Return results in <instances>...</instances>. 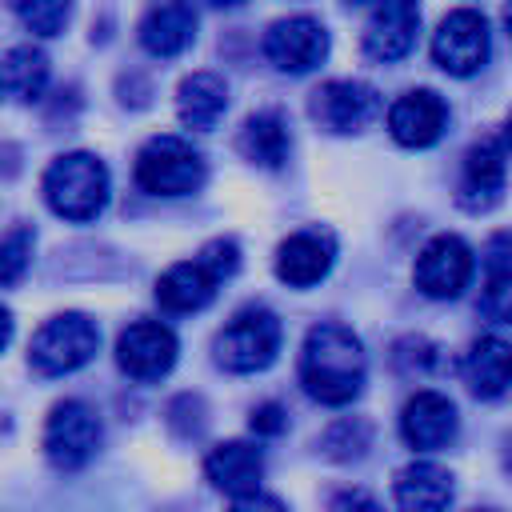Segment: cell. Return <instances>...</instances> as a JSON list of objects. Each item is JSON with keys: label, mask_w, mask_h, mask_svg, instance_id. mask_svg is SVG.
I'll return each instance as SVG.
<instances>
[{"label": "cell", "mask_w": 512, "mask_h": 512, "mask_svg": "<svg viewBox=\"0 0 512 512\" xmlns=\"http://www.w3.org/2000/svg\"><path fill=\"white\" fill-rule=\"evenodd\" d=\"M368 376V360H364V344L352 328L324 320L304 336L300 348V384L312 400L320 404H352L364 388Z\"/></svg>", "instance_id": "obj_1"}, {"label": "cell", "mask_w": 512, "mask_h": 512, "mask_svg": "<svg viewBox=\"0 0 512 512\" xmlns=\"http://www.w3.org/2000/svg\"><path fill=\"white\" fill-rule=\"evenodd\" d=\"M204 152L184 136H152L136 156V184L152 196H188L204 184Z\"/></svg>", "instance_id": "obj_3"}, {"label": "cell", "mask_w": 512, "mask_h": 512, "mask_svg": "<svg viewBox=\"0 0 512 512\" xmlns=\"http://www.w3.org/2000/svg\"><path fill=\"white\" fill-rule=\"evenodd\" d=\"M44 200L64 220H96L108 204V168L92 152H64L44 172Z\"/></svg>", "instance_id": "obj_2"}, {"label": "cell", "mask_w": 512, "mask_h": 512, "mask_svg": "<svg viewBox=\"0 0 512 512\" xmlns=\"http://www.w3.org/2000/svg\"><path fill=\"white\" fill-rule=\"evenodd\" d=\"M504 464H508V472H512V440H508V452H504Z\"/></svg>", "instance_id": "obj_35"}, {"label": "cell", "mask_w": 512, "mask_h": 512, "mask_svg": "<svg viewBox=\"0 0 512 512\" xmlns=\"http://www.w3.org/2000/svg\"><path fill=\"white\" fill-rule=\"evenodd\" d=\"M0 84L20 100H36L44 92V84H48V56L40 48H32V44L12 48L0 60Z\"/></svg>", "instance_id": "obj_24"}, {"label": "cell", "mask_w": 512, "mask_h": 512, "mask_svg": "<svg viewBox=\"0 0 512 512\" xmlns=\"http://www.w3.org/2000/svg\"><path fill=\"white\" fill-rule=\"evenodd\" d=\"M472 272H476V256H472V248H468L460 236H452V232L432 236V240L420 248L416 268H412L416 288H420L424 296H432V300H456V296L472 284Z\"/></svg>", "instance_id": "obj_8"}, {"label": "cell", "mask_w": 512, "mask_h": 512, "mask_svg": "<svg viewBox=\"0 0 512 512\" xmlns=\"http://www.w3.org/2000/svg\"><path fill=\"white\" fill-rule=\"evenodd\" d=\"M196 260H200L216 280H228V276L240 268V248H236V240H212V244L200 248Z\"/></svg>", "instance_id": "obj_28"}, {"label": "cell", "mask_w": 512, "mask_h": 512, "mask_svg": "<svg viewBox=\"0 0 512 512\" xmlns=\"http://www.w3.org/2000/svg\"><path fill=\"white\" fill-rule=\"evenodd\" d=\"M332 236H320V232H296L288 236L280 248H276V276L292 288H312L328 276L332 268Z\"/></svg>", "instance_id": "obj_18"}, {"label": "cell", "mask_w": 512, "mask_h": 512, "mask_svg": "<svg viewBox=\"0 0 512 512\" xmlns=\"http://www.w3.org/2000/svg\"><path fill=\"white\" fill-rule=\"evenodd\" d=\"M248 428L256 432V436H280L284 428H288V416H284V408L280 404H256L252 408V420H248Z\"/></svg>", "instance_id": "obj_29"}, {"label": "cell", "mask_w": 512, "mask_h": 512, "mask_svg": "<svg viewBox=\"0 0 512 512\" xmlns=\"http://www.w3.org/2000/svg\"><path fill=\"white\" fill-rule=\"evenodd\" d=\"M508 176V156L500 140H476L464 152V172H460V204L468 212H484L500 200Z\"/></svg>", "instance_id": "obj_15"}, {"label": "cell", "mask_w": 512, "mask_h": 512, "mask_svg": "<svg viewBox=\"0 0 512 512\" xmlns=\"http://www.w3.org/2000/svg\"><path fill=\"white\" fill-rule=\"evenodd\" d=\"M348 4H364V0H348Z\"/></svg>", "instance_id": "obj_37"}, {"label": "cell", "mask_w": 512, "mask_h": 512, "mask_svg": "<svg viewBox=\"0 0 512 512\" xmlns=\"http://www.w3.org/2000/svg\"><path fill=\"white\" fill-rule=\"evenodd\" d=\"M504 140L512 144V116H508V124H504Z\"/></svg>", "instance_id": "obj_34"}, {"label": "cell", "mask_w": 512, "mask_h": 512, "mask_svg": "<svg viewBox=\"0 0 512 512\" xmlns=\"http://www.w3.org/2000/svg\"><path fill=\"white\" fill-rule=\"evenodd\" d=\"M240 152L260 164V168H280L288 160V148H292V136H288V124L280 112H252L240 128Z\"/></svg>", "instance_id": "obj_23"}, {"label": "cell", "mask_w": 512, "mask_h": 512, "mask_svg": "<svg viewBox=\"0 0 512 512\" xmlns=\"http://www.w3.org/2000/svg\"><path fill=\"white\" fill-rule=\"evenodd\" d=\"M16 16L36 36H60L72 16V0H16Z\"/></svg>", "instance_id": "obj_27"}, {"label": "cell", "mask_w": 512, "mask_h": 512, "mask_svg": "<svg viewBox=\"0 0 512 512\" xmlns=\"http://www.w3.org/2000/svg\"><path fill=\"white\" fill-rule=\"evenodd\" d=\"M8 340H12V312L0 304V348H4Z\"/></svg>", "instance_id": "obj_32"}, {"label": "cell", "mask_w": 512, "mask_h": 512, "mask_svg": "<svg viewBox=\"0 0 512 512\" xmlns=\"http://www.w3.org/2000/svg\"><path fill=\"white\" fill-rule=\"evenodd\" d=\"M380 108H384L380 92L364 80H328L312 92V104H308L312 120L328 132H340V136L368 128L380 116Z\"/></svg>", "instance_id": "obj_9"}, {"label": "cell", "mask_w": 512, "mask_h": 512, "mask_svg": "<svg viewBox=\"0 0 512 512\" xmlns=\"http://www.w3.org/2000/svg\"><path fill=\"white\" fill-rule=\"evenodd\" d=\"M140 44L144 52L172 60L196 40V12L188 0H152L148 12L140 16Z\"/></svg>", "instance_id": "obj_16"}, {"label": "cell", "mask_w": 512, "mask_h": 512, "mask_svg": "<svg viewBox=\"0 0 512 512\" xmlns=\"http://www.w3.org/2000/svg\"><path fill=\"white\" fill-rule=\"evenodd\" d=\"M228 108V84L216 76V72H192L180 80L176 88V116L184 128H196V132H208L220 124Z\"/></svg>", "instance_id": "obj_21"}, {"label": "cell", "mask_w": 512, "mask_h": 512, "mask_svg": "<svg viewBox=\"0 0 512 512\" xmlns=\"http://www.w3.org/2000/svg\"><path fill=\"white\" fill-rule=\"evenodd\" d=\"M332 512H384L368 492H360V488H348V492H340L336 500H332Z\"/></svg>", "instance_id": "obj_31"}, {"label": "cell", "mask_w": 512, "mask_h": 512, "mask_svg": "<svg viewBox=\"0 0 512 512\" xmlns=\"http://www.w3.org/2000/svg\"><path fill=\"white\" fill-rule=\"evenodd\" d=\"M28 264H32V228L28 224H16V228H8L0 236V284L4 288L20 284L24 272H28Z\"/></svg>", "instance_id": "obj_26"}, {"label": "cell", "mask_w": 512, "mask_h": 512, "mask_svg": "<svg viewBox=\"0 0 512 512\" xmlns=\"http://www.w3.org/2000/svg\"><path fill=\"white\" fill-rule=\"evenodd\" d=\"M228 512H288L276 496H264L260 488L256 492H244V496H232V508Z\"/></svg>", "instance_id": "obj_30"}, {"label": "cell", "mask_w": 512, "mask_h": 512, "mask_svg": "<svg viewBox=\"0 0 512 512\" xmlns=\"http://www.w3.org/2000/svg\"><path fill=\"white\" fill-rule=\"evenodd\" d=\"M204 476L212 480V488H220L228 496L256 492L260 476H264V452L248 440H224L204 456Z\"/></svg>", "instance_id": "obj_17"}, {"label": "cell", "mask_w": 512, "mask_h": 512, "mask_svg": "<svg viewBox=\"0 0 512 512\" xmlns=\"http://www.w3.org/2000/svg\"><path fill=\"white\" fill-rule=\"evenodd\" d=\"M100 448V420L84 400H60L44 420V456L60 472L84 468Z\"/></svg>", "instance_id": "obj_6"}, {"label": "cell", "mask_w": 512, "mask_h": 512, "mask_svg": "<svg viewBox=\"0 0 512 512\" xmlns=\"http://www.w3.org/2000/svg\"><path fill=\"white\" fill-rule=\"evenodd\" d=\"M100 348V328L84 312H60L40 324V332L28 344V364L40 376H64L84 368Z\"/></svg>", "instance_id": "obj_5"}, {"label": "cell", "mask_w": 512, "mask_h": 512, "mask_svg": "<svg viewBox=\"0 0 512 512\" xmlns=\"http://www.w3.org/2000/svg\"><path fill=\"white\" fill-rule=\"evenodd\" d=\"M504 28H508V36H512V0H504Z\"/></svg>", "instance_id": "obj_33"}, {"label": "cell", "mask_w": 512, "mask_h": 512, "mask_svg": "<svg viewBox=\"0 0 512 512\" xmlns=\"http://www.w3.org/2000/svg\"><path fill=\"white\" fill-rule=\"evenodd\" d=\"M280 320L276 312L268 308H240L212 340V352H216V364L224 372H260L276 360L280 352Z\"/></svg>", "instance_id": "obj_4"}, {"label": "cell", "mask_w": 512, "mask_h": 512, "mask_svg": "<svg viewBox=\"0 0 512 512\" xmlns=\"http://www.w3.org/2000/svg\"><path fill=\"white\" fill-rule=\"evenodd\" d=\"M476 308L492 324H512V260H488V276Z\"/></svg>", "instance_id": "obj_25"}, {"label": "cell", "mask_w": 512, "mask_h": 512, "mask_svg": "<svg viewBox=\"0 0 512 512\" xmlns=\"http://www.w3.org/2000/svg\"><path fill=\"white\" fill-rule=\"evenodd\" d=\"M492 52V32L488 20L476 8H456L440 20L436 36H432V60L448 72V76H472L488 64Z\"/></svg>", "instance_id": "obj_7"}, {"label": "cell", "mask_w": 512, "mask_h": 512, "mask_svg": "<svg viewBox=\"0 0 512 512\" xmlns=\"http://www.w3.org/2000/svg\"><path fill=\"white\" fill-rule=\"evenodd\" d=\"M216 276L200 260H180L156 280V304L164 312H200L216 296Z\"/></svg>", "instance_id": "obj_22"}, {"label": "cell", "mask_w": 512, "mask_h": 512, "mask_svg": "<svg viewBox=\"0 0 512 512\" xmlns=\"http://www.w3.org/2000/svg\"><path fill=\"white\" fill-rule=\"evenodd\" d=\"M456 428H460L456 404L444 392H432V388L408 396V404L400 412V436L416 452H436V448L452 444L456 440Z\"/></svg>", "instance_id": "obj_13"}, {"label": "cell", "mask_w": 512, "mask_h": 512, "mask_svg": "<svg viewBox=\"0 0 512 512\" xmlns=\"http://www.w3.org/2000/svg\"><path fill=\"white\" fill-rule=\"evenodd\" d=\"M448 128V104L432 88H412L388 108V132L404 148H428Z\"/></svg>", "instance_id": "obj_14"}, {"label": "cell", "mask_w": 512, "mask_h": 512, "mask_svg": "<svg viewBox=\"0 0 512 512\" xmlns=\"http://www.w3.org/2000/svg\"><path fill=\"white\" fill-rule=\"evenodd\" d=\"M176 332L160 320H136L116 340V364L132 380H160L176 364Z\"/></svg>", "instance_id": "obj_10"}, {"label": "cell", "mask_w": 512, "mask_h": 512, "mask_svg": "<svg viewBox=\"0 0 512 512\" xmlns=\"http://www.w3.org/2000/svg\"><path fill=\"white\" fill-rule=\"evenodd\" d=\"M452 496H456L452 472L432 460H416L396 476V508L400 512H448Z\"/></svg>", "instance_id": "obj_20"}, {"label": "cell", "mask_w": 512, "mask_h": 512, "mask_svg": "<svg viewBox=\"0 0 512 512\" xmlns=\"http://www.w3.org/2000/svg\"><path fill=\"white\" fill-rule=\"evenodd\" d=\"M264 56L280 68V72H312L324 56H328V32L316 16H284L268 28L264 36Z\"/></svg>", "instance_id": "obj_11"}, {"label": "cell", "mask_w": 512, "mask_h": 512, "mask_svg": "<svg viewBox=\"0 0 512 512\" xmlns=\"http://www.w3.org/2000/svg\"><path fill=\"white\" fill-rule=\"evenodd\" d=\"M212 4H236V0H212Z\"/></svg>", "instance_id": "obj_36"}, {"label": "cell", "mask_w": 512, "mask_h": 512, "mask_svg": "<svg viewBox=\"0 0 512 512\" xmlns=\"http://www.w3.org/2000/svg\"><path fill=\"white\" fill-rule=\"evenodd\" d=\"M464 384L480 400H496L512 388V344L500 336H480L472 340L464 356Z\"/></svg>", "instance_id": "obj_19"}, {"label": "cell", "mask_w": 512, "mask_h": 512, "mask_svg": "<svg viewBox=\"0 0 512 512\" xmlns=\"http://www.w3.org/2000/svg\"><path fill=\"white\" fill-rule=\"evenodd\" d=\"M416 32H420L416 0H380L364 28V56L376 64H396L412 52Z\"/></svg>", "instance_id": "obj_12"}]
</instances>
